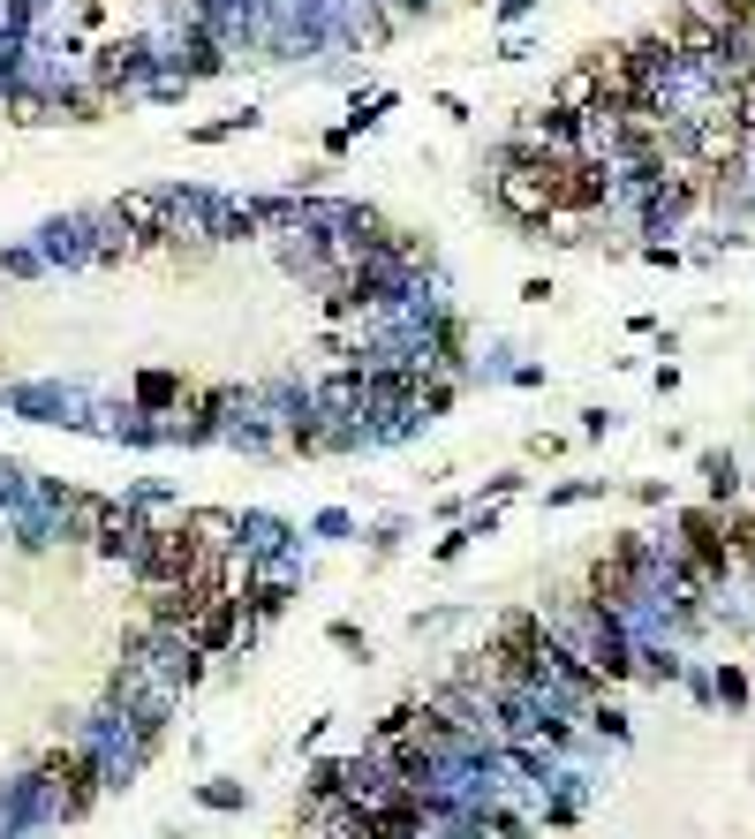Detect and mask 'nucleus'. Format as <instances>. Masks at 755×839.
<instances>
[{
	"mask_svg": "<svg viewBox=\"0 0 755 839\" xmlns=\"http://www.w3.org/2000/svg\"><path fill=\"white\" fill-rule=\"evenodd\" d=\"M650 575H657L650 537H642V529H612L604 552L582 567V598H590L597 613H619V621H627V613L650 598Z\"/></svg>",
	"mask_w": 755,
	"mask_h": 839,
	"instance_id": "nucleus-1",
	"label": "nucleus"
},
{
	"mask_svg": "<svg viewBox=\"0 0 755 839\" xmlns=\"http://www.w3.org/2000/svg\"><path fill=\"white\" fill-rule=\"evenodd\" d=\"M30 779H38V794H46V810H53L61 825L91 817V810H99V794H114V764H106L99 749H84V741H61V749H46Z\"/></svg>",
	"mask_w": 755,
	"mask_h": 839,
	"instance_id": "nucleus-2",
	"label": "nucleus"
},
{
	"mask_svg": "<svg viewBox=\"0 0 755 839\" xmlns=\"http://www.w3.org/2000/svg\"><path fill=\"white\" fill-rule=\"evenodd\" d=\"M552 167H559V152H544L537 167H506L491 181V197H499V212L514 220V227H529V235H544V227H559V212H552Z\"/></svg>",
	"mask_w": 755,
	"mask_h": 839,
	"instance_id": "nucleus-3",
	"label": "nucleus"
},
{
	"mask_svg": "<svg viewBox=\"0 0 755 839\" xmlns=\"http://www.w3.org/2000/svg\"><path fill=\"white\" fill-rule=\"evenodd\" d=\"M604 204H612V160L604 152H567L552 167V212L559 220H590Z\"/></svg>",
	"mask_w": 755,
	"mask_h": 839,
	"instance_id": "nucleus-4",
	"label": "nucleus"
},
{
	"mask_svg": "<svg viewBox=\"0 0 755 839\" xmlns=\"http://www.w3.org/2000/svg\"><path fill=\"white\" fill-rule=\"evenodd\" d=\"M657 38H665V53H672V68L688 61V68H718V53H726V38H718V23L703 15V8H672L665 23H657Z\"/></svg>",
	"mask_w": 755,
	"mask_h": 839,
	"instance_id": "nucleus-5",
	"label": "nucleus"
},
{
	"mask_svg": "<svg viewBox=\"0 0 755 839\" xmlns=\"http://www.w3.org/2000/svg\"><path fill=\"white\" fill-rule=\"evenodd\" d=\"M235 643H250V613H242V590L212 598V605L197 613V628H189V651H197V659H219V651H235Z\"/></svg>",
	"mask_w": 755,
	"mask_h": 839,
	"instance_id": "nucleus-6",
	"label": "nucleus"
},
{
	"mask_svg": "<svg viewBox=\"0 0 755 839\" xmlns=\"http://www.w3.org/2000/svg\"><path fill=\"white\" fill-rule=\"evenodd\" d=\"M53 500V537L61 544H99V529H106V514H114V500L106 492H46Z\"/></svg>",
	"mask_w": 755,
	"mask_h": 839,
	"instance_id": "nucleus-7",
	"label": "nucleus"
},
{
	"mask_svg": "<svg viewBox=\"0 0 755 839\" xmlns=\"http://www.w3.org/2000/svg\"><path fill=\"white\" fill-rule=\"evenodd\" d=\"M688 145H695V167L733 174V167H741V152H748V129H741V122L718 107L710 122H695V129H688Z\"/></svg>",
	"mask_w": 755,
	"mask_h": 839,
	"instance_id": "nucleus-8",
	"label": "nucleus"
},
{
	"mask_svg": "<svg viewBox=\"0 0 755 839\" xmlns=\"http://www.w3.org/2000/svg\"><path fill=\"white\" fill-rule=\"evenodd\" d=\"M137 401H144V409H181V401H189V378H181V371H144V378H137Z\"/></svg>",
	"mask_w": 755,
	"mask_h": 839,
	"instance_id": "nucleus-9",
	"label": "nucleus"
},
{
	"mask_svg": "<svg viewBox=\"0 0 755 839\" xmlns=\"http://www.w3.org/2000/svg\"><path fill=\"white\" fill-rule=\"evenodd\" d=\"M726 552H733V567H755V514L748 506L726 514Z\"/></svg>",
	"mask_w": 755,
	"mask_h": 839,
	"instance_id": "nucleus-10",
	"label": "nucleus"
},
{
	"mask_svg": "<svg viewBox=\"0 0 755 839\" xmlns=\"http://www.w3.org/2000/svg\"><path fill=\"white\" fill-rule=\"evenodd\" d=\"M703 477H710V506H726L741 492V469H733V454H703Z\"/></svg>",
	"mask_w": 755,
	"mask_h": 839,
	"instance_id": "nucleus-11",
	"label": "nucleus"
},
{
	"mask_svg": "<svg viewBox=\"0 0 755 839\" xmlns=\"http://www.w3.org/2000/svg\"><path fill=\"white\" fill-rule=\"evenodd\" d=\"M197 802H204V810H250V787H242V779H204Z\"/></svg>",
	"mask_w": 755,
	"mask_h": 839,
	"instance_id": "nucleus-12",
	"label": "nucleus"
},
{
	"mask_svg": "<svg viewBox=\"0 0 755 839\" xmlns=\"http://www.w3.org/2000/svg\"><path fill=\"white\" fill-rule=\"evenodd\" d=\"M325 636H332V651H348V659H370V636H363L355 621H332Z\"/></svg>",
	"mask_w": 755,
	"mask_h": 839,
	"instance_id": "nucleus-13",
	"label": "nucleus"
},
{
	"mask_svg": "<svg viewBox=\"0 0 755 839\" xmlns=\"http://www.w3.org/2000/svg\"><path fill=\"white\" fill-rule=\"evenodd\" d=\"M235 129H257V114H227V122H204V129H189L197 145H219V137H235Z\"/></svg>",
	"mask_w": 755,
	"mask_h": 839,
	"instance_id": "nucleus-14",
	"label": "nucleus"
},
{
	"mask_svg": "<svg viewBox=\"0 0 755 839\" xmlns=\"http://www.w3.org/2000/svg\"><path fill=\"white\" fill-rule=\"evenodd\" d=\"M453 409V378H424V401H416V416H439Z\"/></svg>",
	"mask_w": 755,
	"mask_h": 839,
	"instance_id": "nucleus-15",
	"label": "nucleus"
},
{
	"mask_svg": "<svg viewBox=\"0 0 755 839\" xmlns=\"http://www.w3.org/2000/svg\"><path fill=\"white\" fill-rule=\"evenodd\" d=\"M590 726L612 734V741H627V711H619V703H604V696H597V711H590Z\"/></svg>",
	"mask_w": 755,
	"mask_h": 839,
	"instance_id": "nucleus-16",
	"label": "nucleus"
},
{
	"mask_svg": "<svg viewBox=\"0 0 755 839\" xmlns=\"http://www.w3.org/2000/svg\"><path fill=\"white\" fill-rule=\"evenodd\" d=\"M189 76H219V46L212 38H189Z\"/></svg>",
	"mask_w": 755,
	"mask_h": 839,
	"instance_id": "nucleus-17",
	"label": "nucleus"
},
{
	"mask_svg": "<svg viewBox=\"0 0 755 839\" xmlns=\"http://www.w3.org/2000/svg\"><path fill=\"white\" fill-rule=\"evenodd\" d=\"M8 122H23V129L46 122V99H38V91H15V99H8Z\"/></svg>",
	"mask_w": 755,
	"mask_h": 839,
	"instance_id": "nucleus-18",
	"label": "nucleus"
},
{
	"mask_svg": "<svg viewBox=\"0 0 755 839\" xmlns=\"http://www.w3.org/2000/svg\"><path fill=\"white\" fill-rule=\"evenodd\" d=\"M710 688H718L726 703H748V673H741V666H718V680H710Z\"/></svg>",
	"mask_w": 755,
	"mask_h": 839,
	"instance_id": "nucleus-19",
	"label": "nucleus"
},
{
	"mask_svg": "<svg viewBox=\"0 0 755 839\" xmlns=\"http://www.w3.org/2000/svg\"><path fill=\"white\" fill-rule=\"evenodd\" d=\"M468 8H491V0H468Z\"/></svg>",
	"mask_w": 755,
	"mask_h": 839,
	"instance_id": "nucleus-20",
	"label": "nucleus"
},
{
	"mask_svg": "<svg viewBox=\"0 0 755 839\" xmlns=\"http://www.w3.org/2000/svg\"><path fill=\"white\" fill-rule=\"evenodd\" d=\"M0 378H8V363H0Z\"/></svg>",
	"mask_w": 755,
	"mask_h": 839,
	"instance_id": "nucleus-21",
	"label": "nucleus"
}]
</instances>
